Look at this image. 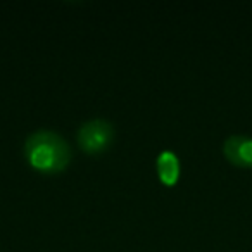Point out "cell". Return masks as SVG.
I'll return each mask as SVG.
<instances>
[{
    "label": "cell",
    "mask_w": 252,
    "mask_h": 252,
    "mask_svg": "<svg viewBox=\"0 0 252 252\" xmlns=\"http://www.w3.org/2000/svg\"><path fill=\"white\" fill-rule=\"evenodd\" d=\"M223 152L237 166H252V137L231 135L224 140Z\"/></svg>",
    "instance_id": "3957f363"
},
{
    "label": "cell",
    "mask_w": 252,
    "mask_h": 252,
    "mask_svg": "<svg viewBox=\"0 0 252 252\" xmlns=\"http://www.w3.org/2000/svg\"><path fill=\"white\" fill-rule=\"evenodd\" d=\"M78 144L87 154H100L114 142V126L104 118H94L78 128Z\"/></svg>",
    "instance_id": "7a4b0ae2"
},
{
    "label": "cell",
    "mask_w": 252,
    "mask_h": 252,
    "mask_svg": "<svg viewBox=\"0 0 252 252\" xmlns=\"http://www.w3.org/2000/svg\"><path fill=\"white\" fill-rule=\"evenodd\" d=\"M25 158L42 173H59L69 164L73 152L71 145L54 130H36L25 142Z\"/></svg>",
    "instance_id": "6da1fadb"
},
{
    "label": "cell",
    "mask_w": 252,
    "mask_h": 252,
    "mask_svg": "<svg viewBox=\"0 0 252 252\" xmlns=\"http://www.w3.org/2000/svg\"><path fill=\"white\" fill-rule=\"evenodd\" d=\"M158 173L164 185H175L180 176V159L173 151H162L158 156Z\"/></svg>",
    "instance_id": "277c9868"
}]
</instances>
